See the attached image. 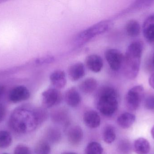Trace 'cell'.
<instances>
[{"mask_svg": "<svg viewBox=\"0 0 154 154\" xmlns=\"http://www.w3.org/2000/svg\"><path fill=\"white\" fill-rule=\"evenodd\" d=\"M143 49V45L141 41L132 42L127 49L123 64L125 75L128 79H134L138 75Z\"/></svg>", "mask_w": 154, "mask_h": 154, "instance_id": "obj_1", "label": "cell"}, {"mask_svg": "<svg viewBox=\"0 0 154 154\" xmlns=\"http://www.w3.org/2000/svg\"><path fill=\"white\" fill-rule=\"evenodd\" d=\"M97 108L100 113L106 116L115 114L118 107V95L113 87L103 86L100 88L96 96Z\"/></svg>", "mask_w": 154, "mask_h": 154, "instance_id": "obj_2", "label": "cell"}, {"mask_svg": "<svg viewBox=\"0 0 154 154\" xmlns=\"http://www.w3.org/2000/svg\"><path fill=\"white\" fill-rule=\"evenodd\" d=\"M10 122L11 127L19 133L32 131L39 124L36 113L26 109L14 111L10 118Z\"/></svg>", "mask_w": 154, "mask_h": 154, "instance_id": "obj_3", "label": "cell"}, {"mask_svg": "<svg viewBox=\"0 0 154 154\" xmlns=\"http://www.w3.org/2000/svg\"><path fill=\"white\" fill-rule=\"evenodd\" d=\"M109 24L107 21L100 22L85 29L80 33L75 39V44L80 46L88 42L97 36L104 33L108 30Z\"/></svg>", "mask_w": 154, "mask_h": 154, "instance_id": "obj_4", "label": "cell"}, {"mask_svg": "<svg viewBox=\"0 0 154 154\" xmlns=\"http://www.w3.org/2000/svg\"><path fill=\"white\" fill-rule=\"evenodd\" d=\"M144 95V88L141 85L130 89L125 97L126 105L128 109L135 111L139 108Z\"/></svg>", "mask_w": 154, "mask_h": 154, "instance_id": "obj_5", "label": "cell"}, {"mask_svg": "<svg viewBox=\"0 0 154 154\" xmlns=\"http://www.w3.org/2000/svg\"><path fill=\"white\" fill-rule=\"evenodd\" d=\"M105 57L109 66L113 71H118L123 66L124 56L117 49H107L105 51Z\"/></svg>", "mask_w": 154, "mask_h": 154, "instance_id": "obj_6", "label": "cell"}, {"mask_svg": "<svg viewBox=\"0 0 154 154\" xmlns=\"http://www.w3.org/2000/svg\"><path fill=\"white\" fill-rule=\"evenodd\" d=\"M43 106L50 108L58 105L62 99V94L59 90L54 87L49 88L43 91L42 95Z\"/></svg>", "mask_w": 154, "mask_h": 154, "instance_id": "obj_7", "label": "cell"}, {"mask_svg": "<svg viewBox=\"0 0 154 154\" xmlns=\"http://www.w3.org/2000/svg\"><path fill=\"white\" fill-rule=\"evenodd\" d=\"M30 96L29 90L24 86H18L12 90L9 94V99L13 103H18L27 100Z\"/></svg>", "mask_w": 154, "mask_h": 154, "instance_id": "obj_8", "label": "cell"}, {"mask_svg": "<svg viewBox=\"0 0 154 154\" xmlns=\"http://www.w3.org/2000/svg\"><path fill=\"white\" fill-rule=\"evenodd\" d=\"M85 63L87 68L94 73L100 72L104 65L102 58L97 54H91L87 56Z\"/></svg>", "mask_w": 154, "mask_h": 154, "instance_id": "obj_9", "label": "cell"}, {"mask_svg": "<svg viewBox=\"0 0 154 154\" xmlns=\"http://www.w3.org/2000/svg\"><path fill=\"white\" fill-rule=\"evenodd\" d=\"M49 78L53 87L57 89L64 88L66 85V76L63 71L57 70L53 71L51 74Z\"/></svg>", "mask_w": 154, "mask_h": 154, "instance_id": "obj_10", "label": "cell"}, {"mask_svg": "<svg viewBox=\"0 0 154 154\" xmlns=\"http://www.w3.org/2000/svg\"><path fill=\"white\" fill-rule=\"evenodd\" d=\"M69 77L72 81H76L82 78L85 74L84 64L81 62L73 63L68 68Z\"/></svg>", "mask_w": 154, "mask_h": 154, "instance_id": "obj_11", "label": "cell"}, {"mask_svg": "<svg viewBox=\"0 0 154 154\" xmlns=\"http://www.w3.org/2000/svg\"><path fill=\"white\" fill-rule=\"evenodd\" d=\"M65 99L66 104L69 106L75 107L78 106L81 101V97L76 88L71 87L65 93Z\"/></svg>", "mask_w": 154, "mask_h": 154, "instance_id": "obj_12", "label": "cell"}, {"mask_svg": "<svg viewBox=\"0 0 154 154\" xmlns=\"http://www.w3.org/2000/svg\"><path fill=\"white\" fill-rule=\"evenodd\" d=\"M143 33L145 38L148 42L154 43V14L150 15L145 21Z\"/></svg>", "mask_w": 154, "mask_h": 154, "instance_id": "obj_13", "label": "cell"}, {"mask_svg": "<svg viewBox=\"0 0 154 154\" xmlns=\"http://www.w3.org/2000/svg\"><path fill=\"white\" fill-rule=\"evenodd\" d=\"M83 119L85 124L90 128H97L100 125V117L94 110L87 111L83 115Z\"/></svg>", "mask_w": 154, "mask_h": 154, "instance_id": "obj_14", "label": "cell"}, {"mask_svg": "<svg viewBox=\"0 0 154 154\" xmlns=\"http://www.w3.org/2000/svg\"><path fill=\"white\" fill-rule=\"evenodd\" d=\"M83 131L79 126L71 127L68 133V139L72 145L76 146L81 142L83 138Z\"/></svg>", "mask_w": 154, "mask_h": 154, "instance_id": "obj_15", "label": "cell"}, {"mask_svg": "<svg viewBox=\"0 0 154 154\" xmlns=\"http://www.w3.org/2000/svg\"><path fill=\"white\" fill-rule=\"evenodd\" d=\"M98 82L96 79L89 77L82 80L79 85L80 90L85 94H91L97 87Z\"/></svg>", "mask_w": 154, "mask_h": 154, "instance_id": "obj_16", "label": "cell"}, {"mask_svg": "<svg viewBox=\"0 0 154 154\" xmlns=\"http://www.w3.org/2000/svg\"><path fill=\"white\" fill-rule=\"evenodd\" d=\"M134 149L135 152L137 154L148 153L151 149L150 143L145 138H138L134 141Z\"/></svg>", "mask_w": 154, "mask_h": 154, "instance_id": "obj_17", "label": "cell"}, {"mask_svg": "<svg viewBox=\"0 0 154 154\" xmlns=\"http://www.w3.org/2000/svg\"><path fill=\"white\" fill-rule=\"evenodd\" d=\"M135 119L134 115L126 112L119 116L117 119V123L120 127L124 129H127L134 124Z\"/></svg>", "mask_w": 154, "mask_h": 154, "instance_id": "obj_18", "label": "cell"}, {"mask_svg": "<svg viewBox=\"0 0 154 154\" xmlns=\"http://www.w3.org/2000/svg\"><path fill=\"white\" fill-rule=\"evenodd\" d=\"M126 31L128 36L137 37L140 33V26L139 23L135 20L129 21L126 26Z\"/></svg>", "mask_w": 154, "mask_h": 154, "instance_id": "obj_19", "label": "cell"}, {"mask_svg": "<svg viewBox=\"0 0 154 154\" xmlns=\"http://www.w3.org/2000/svg\"><path fill=\"white\" fill-rule=\"evenodd\" d=\"M103 138L104 142L107 144H111L114 142L116 138V133L112 126L106 127L103 131Z\"/></svg>", "mask_w": 154, "mask_h": 154, "instance_id": "obj_20", "label": "cell"}, {"mask_svg": "<svg viewBox=\"0 0 154 154\" xmlns=\"http://www.w3.org/2000/svg\"><path fill=\"white\" fill-rule=\"evenodd\" d=\"M12 142L11 134L6 131H0V148L9 147Z\"/></svg>", "mask_w": 154, "mask_h": 154, "instance_id": "obj_21", "label": "cell"}, {"mask_svg": "<svg viewBox=\"0 0 154 154\" xmlns=\"http://www.w3.org/2000/svg\"><path fill=\"white\" fill-rule=\"evenodd\" d=\"M103 152V149L101 145L97 142H91L86 147V154H102Z\"/></svg>", "mask_w": 154, "mask_h": 154, "instance_id": "obj_22", "label": "cell"}, {"mask_svg": "<svg viewBox=\"0 0 154 154\" xmlns=\"http://www.w3.org/2000/svg\"><path fill=\"white\" fill-rule=\"evenodd\" d=\"M35 152L36 154H49L51 152L50 146L46 141H40L35 146Z\"/></svg>", "mask_w": 154, "mask_h": 154, "instance_id": "obj_23", "label": "cell"}, {"mask_svg": "<svg viewBox=\"0 0 154 154\" xmlns=\"http://www.w3.org/2000/svg\"><path fill=\"white\" fill-rule=\"evenodd\" d=\"M131 145L127 140H123L119 143L118 150L123 154L128 153L131 150Z\"/></svg>", "mask_w": 154, "mask_h": 154, "instance_id": "obj_24", "label": "cell"}, {"mask_svg": "<svg viewBox=\"0 0 154 154\" xmlns=\"http://www.w3.org/2000/svg\"><path fill=\"white\" fill-rule=\"evenodd\" d=\"M14 154H32L28 146L23 145H19L15 147Z\"/></svg>", "mask_w": 154, "mask_h": 154, "instance_id": "obj_25", "label": "cell"}, {"mask_svg": "<svg viewBox=\"0 0 154 154\" xmlns=\"http://www.w3.org/2000/svg\"><path fill=\"white\" fill-rule=\"evenodd\" d=\"M145 105L147 109L154 110V96H150L146 99Z\"/></svg>", "mask_w": 154, "mask_h": 154, "instance_id": "obj_26", "label": "cell"}, {"mask_svg": "<svg viewBox=\"0 0 154 154\" xmlns=\"http://www.w3.org/2000/svg\"><path fill=\"white\" fill-rule=\"evenodd\" d=\"M54 61V58L51 56H44L42 58L38 59L37 60V62L39 64H48L51 63Z\"/></svg>", "mask_w": 154, "mask_h": 154, "instance_id": "obj_27", "label": "cell"}, {"mask_svg": "<svg viewBox=\"0 0 154 154\" xmlns=\"http://www.w3.org/2000/svg\"><path fill=\"white\" fill-rule=\"evenodd\" d=\"M6 114L5 108L2 105L0 104V123L2 122L4 119Z\"/></svg>", "mask_w": 154, "mask_h": 154, "instance_id": "obj_28", "label": "cell"}, {"mask_svg": "<svg viewBox=\"0 0 154 154\" xmlns=\"http://www.w3.org/2000/svg\"><path fill=\"white\" fill-rule=\"evenodd\" d=\"M149 83L150 86L154 89V73H153L149 79Z\"/></svg>", "mask_w": 154, "mask_h": 154, "instance_id": "obj_29", "label": "cell"}, {"mask_svg": "<svg viewBox=\"0 0 154 154\" xmlns=\"http://www.w3.org/2000/svg\"><path fill=\"white\" fill-rule=\"evenodd\" d=\"M5 91L4 87L3 86H0V99L2 96L4 94Z\"/></svg>", "mask_w": 154, "mask_h": 154, "instance_id": "obj_30", "label": "cell"}, {"mask_svg": "<svg viewBox=\"0 0 154 154\" xmlns=\"http://www.w3.org/2000/svg\"><path fill=\"white\" fill-rule=\"evenodd\" d=\"M151 134H152V137L154 139V126L152 128V130H151Z\"/></svg>", "mask_w": 154, "mask_h": 154, "instance_id": "obj_31", "label": "cell"}, {"mask_svg": "<svg viewBox=\"0 0 154 154\" xmlns=\"http://www.w3.org/2000/svg\"><path fill=\"white\" fill-rule=\"evenodd\" d=\"M64 154H77L75 153H74V152H67V153H65Z\"/></svg>", "mask_w": 154, "mask_h": 154, "instance_id": "obj_32", "label": "cell"}, {"mask_svg": "<svg viewBox=\"0 0 154 154\" xmlns=\"http://www.w3.org/2000/svg\"><path fill=\"white\" fill-rule=\"evenodd\" d=\"M153 65L154 66V53L153 55Z\"/></svg>", "mask_w": 154, "mask_h": 154, "instance_id": "obj_33", "label": "cell"}, {"mask_svg": "<svg viewBox=\"0 0 154 154\" xmlns=\"http://www.w3.org/2000/svg\"><path fill=\"white\" fill-rule=\"evenodd\" d=\"M8 154V153H3V154Z\"/></svg>", "mask_w": 154, "mask_h": 154, "instance_id": "obj_34", "label": "cell"}]
</instances>
